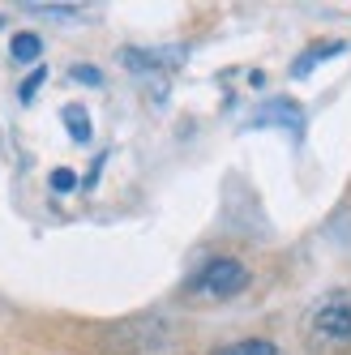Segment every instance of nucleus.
I'll return each instance as SVG.
<instances>
[{
  "label": "nucleus",
  "mask_w": 351,
  "mask_h": 355,
  "mask_svg": "<svg viewBox=\"0 0 351 355\" xmlns=\"http://www.w3.org/2000/svg\"><path fill=\"white\" fill-rule=\"evenodd\" d=\"M219 355H279V347L266 343V338H248V343H232L228 351H219Z\"/></svg>",
  "instance_id": "obj_7"
},
{
  "label": "nucleus",
  "mask_w": 351,
  "mask_h": 355,
  "mask_svg": "<svg viewBox=\"0 0 351 355\" xmlns=\"http://www.w3.org/2000/svg\"><path fill=\"white\" fill-rule=\"evenodd\" d=\"M244 287H248V270H244V261H236V257L210 261L202 274H197V283H193V291L214 295V300H228V295H236V291H244Z\"/></svg>",
  "instance_id": "obj_2"
},
{
  "label": "nucleus",
  "mask_w": 351,
  "mask_h": 355,
  "mask_svg": "<svg viewBox=\"0 0 351 355\" xmlns=\"http://www.w3.org/2000/svg\"><path fill=\"white\" fill-rule=\"evenodd\" d=\"M253 124H287L291 133L305 129V120H300V107L291 103V98H270V107H262L253 116Z\"/></svg>",
  "instance_id": "obj_3"
},
{
  "label": "nucleus",
  "mask_w": 351,
  "mask_h": 355,
  "mask_svg": "<svg viewBox=\"0 0 351 355\" xmlns=\"http://www.w3.org/2000/svg\"><path fill=\"white\" fill-rule=\"evenodd\" d=\"M39 52H43V39L39 35H13V43H9V56L13 60H39Z\"/></svg>",
  "instance_id": "obj_6"
},
{
  "label": "nucleus",
  "mask_w": 351,
  "mask_h": 355,
  "mask_svg": "<svg viewBox=\"0 0 351 355\" xmlns=\"http://www.w3.org/2000/svg\"><path fill=\"white\" fill-rule=\"evenodd\" d=\"M39 82H43V69H35V73H31V82H26V86H22V98H31V94L39 90Z\"/></svg>",
  "instance_id": "obj_10"
},
{
  "label": "nucleus",
  "mask_w": 351,
  "mask_h": 355,
  "mask_svg": "<svg viewBox=\"0 0 351 355\" xmlns=\"http://www.w3.org/2000/svg\"><path fill=\"white\" fill-rule=\"evenodd\" d=\"M65 124H69L73 141H90V116H86L82 103H69V107H65Z\"/></svg>",
  "instance_id": "obj_4"
},
{
  "label": "nucleus",
  "mask_w": 351,
  "mask_h": 355,
  "mask_svg": "<svg viewBox=\"0 0 351 355\" xmlns=\"http://www.w3.org/2000/svg\"><path fill=\"white\" fill-rule=\"evenodd\" d=\"M73 78H78V82H90V86H99V82H103L94 64H73Z\"/></svg>",
  "instance_id": "obj_9"
},
{
  "label": "nucleus",
  "mask_w": 351,
  "mask_h": 355,
  "mask_svg": "<svg viewBox=\"0 0 351 355\" xmlns=\"http://www.w3.org/2000/svg\"><path fill=\"white\" fill-rule=\"evenodd\" d=\"M339 52H343V43H317V47H309V52L296 60V69H291V73H296V78H305V73H309L321 56H339Z\"/></svg>",
  "instance_id": "obj_5"
},
{
  "label": "nucleus",
  "mask_w": 351,
  "mask_h": 355,
  "mask_svg": "<svg viewBox=\"0 0 351 355\" xmlns=\"http://www.w3.org/2000/svg\"><path fill=\"white\" fill-rule=\"evenodd\" d=\"M73 184H78V175H73L69 167H56V171H52V189H56V193H69Z\"/></svg>",
  "instance_id": "obj_8"
},
{
  "label": "nucleus",
  "mask_w": 351,
  "mask_h": 355,
  "mask_svg": "<svg viewBox=\"0 0 351 355\" xmlns=\"http://www.w3.org/2000/svg\"><path fill=\"white\" fill-rule=\"evenodd\" d=\"M309 334L321 347H351V291H330L309 313Z\"/></svg>",
  "instance_id": "obj_1"
}]
</instances>
